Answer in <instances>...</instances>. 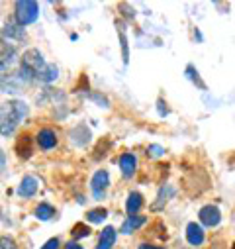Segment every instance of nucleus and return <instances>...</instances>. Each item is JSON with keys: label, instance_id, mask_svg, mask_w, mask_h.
<instances>
[{"label": "nucleus", "instance_id": "b1692460", "mask_svg": "<svg viewBox=\"0 0 235 249\" xmlns=\"http://www.w3.org/2000/svg\"><path fill=\"white\" fill-rule=\"evenodd\" d=\"M137 249H165V247H161V245H151V243H141Z\"/></svg>", "mask_w": 235, "mask_h": 249}, {"label": "nucleus", "instance_id": "4be33fe9", "mask_svg": "<svg viewBox=\"0 0 235 249\" xmlns=\"http://www.w3.org/2000/svg\"><path fill=\"white\" fill-rule=\"evenodd\" d=\"M2 249H16V245H14V241H12V239L2 237Z\"/></svg>", "mask_w": 235, "mask_h": 249}, {"label": "nucleus", "instance_id": "1a4fd4ad", "mask_svg": "<svg viewBox=\"0 0 235 249\" xmlns=\"http://www.w3.org/2000/svg\"><path fill=\"white\" fill-rule=\"evenodd\" d=\"M116 235H118L116 228L114 226H106L102 230V233H100V239H98L96 249H112L114 243H116Z\"/></svg>", "mask_w": 235, "mask_h": 249}, {"label": "nucleus", "instance_id": "0eeeda50", "mask_svg": "<svg viewBox=\"0 0 235 249\" xmlns=\"http://www.w3.org/2000/svg\"><path fill=\"white\" fill-rule=\"evenodd\" d=\"M18 196L22 198H32L35 193H37V180L34 177H24L18 184V189H16Z\"/></svg>", "mask_w": 235, "mask_h": 249}, {"label": "nucleus", "instance_id": "4468645a", "mask_svg": "<svg viewBox=\"0 0 235 249\" xmlns=\"http://www.w3.org/2000/svg\"><path fill=\"white\" fill-rule=\"evenodd\" d=\"M53 216H55V208H53L51 204H47V202L37 204V208H35V218H37V220L47 222V220H51Z\"/></svg>", "mask_w": 235, "mask_h": 249}, {"label": "nucleus", "instance_id": "6e6552de", "mask_svg": "<svg viewBox=\"0 0 235 249\" xmlns=\"http://www.w3.org/2000/svg\"><path fill=\"white\" fill-rule=\"evenodd\" d=\"M186 241L190 245H194V247L202 245L204 243V228L200 224H196V222H190L186 226Z\"/></svg>", "mask_w": 235, "mask_h": 249}, {"label": "nucleus", "instance_id": "9d476101", "mask_svg": "<svg viewBox=\"0 0 235 249\" xmlns=\"http://www.w3.org/2000/svg\"><path fill=\"white\" fill-rule=\"evenodd\" d=\"M135 167H137V159L134 153H122L120 155V169H122L124 177H134Z\"/></svg>", "mask_w": 235, "mask_h": 249}, {"label": "nucleus", "instance_id": "393cba45", "mask_svg": "<svg viewBox=\"0 0 235 249\" xmlns=\"http://www.w3.org/2000/svg\"><path fill=\"white\" fill-rule=\"evenodd\" d=\"M157 104H159V114H161V116H167V114H168V110H167V108H163V106H167V104H163V100H159Z\"/></svg>", "mask_w": 235, "mask_h": 249}, {"label": "nucleus", "instance_id": "20e7f679", "mask_svg": "<svg viewBox=\"0 0 235 249\" xmlns=\"http://www.w3.org/2000/svg\"><path fill=\"white\" fill-rule=\"evenodd\" d=\"M198 218H200V224H204V226H208V228H214V226L219 224V220H221V212L218 210V206L206 204V206L200 208Z\"/></svg>", "mask_w": 235, "mask_h": 249}, {"label": "nucleus", "instance_id": "f3484780", "mask_svg": "<svg viewBox=\"0 0 235 249\" xmlns=\"http://www.w3.org/2000/svg\"><path fill=\"white\" fill-rule=\"evenodd\" d=\"M106 216H108V210L106 208H92V210H88L86 212V220L90 222V224H100L102 220H106Z\"/></svg>", "mask_w": 235, "mask_h": 249}, {"label": "nucleus", "instance_id": "f257e3e1", "mask_svg": "<svg viewBox=\"0 0 235 249\" xmlns=\"http://www.w3.org/2000/svg\"><path fill=\"white\" fill-rule=\"evenodd\" d=\"M22 67L30 69V71L34 73V77L39 79V81H43V83H51V81H55V79L59 77L57 67L45 63L43 55H41L37 49H30V51L24 53V57H22Z\"/></svg>", "mask_w": 235, "mask_h": 249}, {"label": "nucleus", "instance_id": "6ab92c4d", "mask_svg": "<svg viewBox=\"0 0 235 249\" xmlns=\"http://www.w3.org/2000/svg\"><path fill=\"white\" fill-rule=\"evenodd\" d=\"M186 73H188V77H190V79H192V81H194V83H196V85H198L202 90H206V85L200 81V77H198V71H194V67H192V65H188V67H186Z\"/></svg>", "mask_w": 235, "mask_h": 249}, {"label": "nucleus", "instance_id": "ddd939ff", "mask_svg": "<svg viewBox=\"0 0 235 249\" xmlns=\"http://www.w3.org/2000/svg\"><path fill=\"white\" fill-rule=\"evenodd\" d=\"M116 28H118V34H120V43H122V59H124V63L128 65V63H130V49H128V36H126V30H124V24H122V22H116Z\"/></svg>", "mask_w": 235, "mask_h": 249}, {"label": "nucleus", "instance_id": "dca6fc26", "mask_svg": "<svg viewBox=\"0 0 235 249\" xmlns=\"http://www.w3.org/2000/svg\"><path fill=\"white\" fill-rule=\"evenodd\" d=\"M16 151H18V155L20 157H24V159H28V157H32V145H30V136H22L20 140H18V143H16Z\"/></svg>", "mask_w": 235, "mask_h": 249}, {"label": "nucleus", "instance_id": "2eb2a0df", "mask_svg": "<svg viewBox=\"0 0 235 249\" xmlns=\"http://www.w3.org/2000/svg\"><path fill=\"white\" fill-rule=\"evenodd\" d=\"M2 34H4V37H12V39H24L26 37V30L22 26H14V24H6Z\"/></svg>", "mask_w": 235, "mask_h": 249}, {"label": "nucleus", "instance_id": "423d86ee", "mask_svg": "<svg viewBox=\"0 0 235 249\" xmlns=\"http://www.w3.org/2000/svg\"><path fill=\"white\" fill-rule=\"evenodd\" d=\"M35 142H37V145H39L43 151H49V149H53V147L57 145V134H55L51 128H43V130L37 132Z\"/></svg>", "mask_w": 235, "mask_h": 249}, {"label": "nucleus", "instance_id": "f8f14e48", "mask_svg": "<svg viewBox=\"0 0 235 249\" xmlns=\"http://www.w3.org/2000/svg\"><path fill=\"white\" fill-rule=\"evenodd\" d=\"M145 222H147L145 216H128V220H126L124 226H122V231H124V233H132V231L139 230Z\"/></svg>", "mask_w": 235, "mask_h": 249}, {"label": "nucleus", "instance_id": "7ed1b4c3", "mask_svg": "<svg viewBox=\"0 0 235 249\" xmlns=\"http://www.w3.org/2000/svg\"><path fill=\"white\" fill-rule=\"evenodd\" d=\"M14 16H16L18 26H22V28L30 26L37 20L39 6H37V2H34V0H18L14 4Z\"/></svg>", "mask_w": 235, "mask_h": 249}, {"label": "nucleus", "instance_id": "5701e85b", "mask_svg": "<svg viewBox=\"0 0 235 249\" xmlns=\"http://www.w3.org/2000/svg\"><path fill=\"white\" fill-rule=\"evenodd\" d=\"M65 249H83V247H81V243H77V241H67V243H65Z\"/></svg>", "mask_w": 235, "mask_h": 249}, {"label": "nucleus", "instance_id": "39448f33", "mask_svg": "<svg viewBox=\"0 0 235 249\" xmlns=\"http://www.w3.org/2000/svg\"><path fill=\"white\" fill-rule=\"evenodd\" d=\"M108 184H110V175L106 171H96L94 177L90 178V189H92L96 198L104 196V191L108 189Z\"/></svg>", "mask_w": 235, "mask_h": 249}, {"label": "nucleus", "instance_id": "9b49d317", "mask_svg": "<svg viewBox=\"0 0 235 249\" xmlns=\"http://www.w3.org/2000/svg\"><path fill=\"white\" fill-rule=\"evenodd\" d=\"M141 206H143V196L139 195V193H130L128 195V202H126V212H128V216H137V212L141 210Z\"/></svg>", "mask_w": 235, "mask_h": 249}, {"label": "nucleus", "instance_id": "aec40b11", "mask_svg": "<svg viewBox=\"0 0 235 249\" xmlns=\"http://www.w3.org/2000/svg\"><path fill=\"white\" fill-rule=\"evenodd\" d=\"M163 153H165V149L161 145H149L147 147V155H151V157H161Z\"/></svg>", "mask_w": 235, "mask_h": 249}, {"label": "nucleus", "instance_id": "412c9836", "mask_svg": "<svg viewBox=\"0 0 235 249\" xmlns=\"http://www.w3.org/2000/svg\"><path fill=\"white\" fill-rule=\"evenodd\" d=\"M59 245H61L59 237H51V239H49V241H45V243H43V247H39V249H59Z\"/></svg>", "mask_w": 235, "mask_h": 249}, {"label": "nucleus", "instance_id": "f03ea898", "mask_svg": "<svg viewBox=\"0 0 235 249\" xmlns=\"http://www.w3.org/2000/svg\"><path fill=\"white\" fill-rule=\"evenodd\" d=\"M4 110H8V114L2 112V136H8L18 126V122L28 116V106L22 100H10L4 104Z\"/></svg>", "mask_w": 235, "mask_h": 249}, {"label": "nucleus", "instance_id": "a211bd4d", "mask_svg": "<svg viewBox=\"0 0 235 249\" xmlns=\"http://www.w3.org/2000/svg\"><path fill=\"white\" fill-rule=\"evenodd\" d=\"M88 233H90V228H88L86 224H83V222L75 224V228L71 230V235H73V239H81V237H86Z\"/></svg>", "mask_w": 235, "mask_h": 249}]
</instances>
